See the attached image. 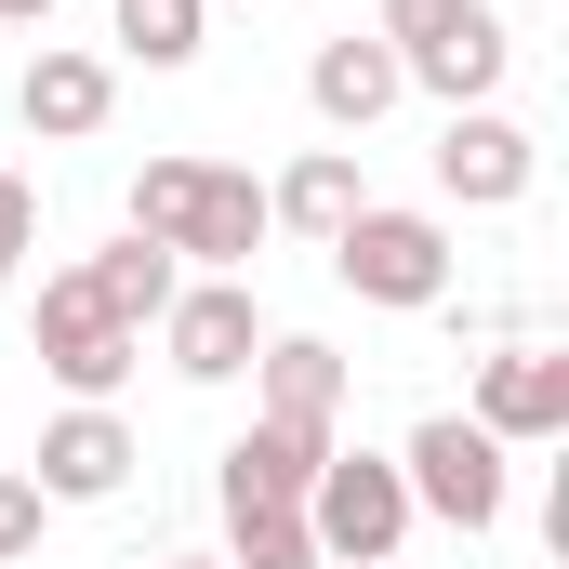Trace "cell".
Masks as SVG:
<instances>
[{"instance_id":"cell-5","label":"cell","mask_w":569,"mask_h":569,"mask_svg":"<svg viewBox=\"0 0 569 569\" xmlns=\"http://www.w3.org/2000/svg\"><path fill=\"white\" fill-rule=\"evenodd\" d=\"M133 358H146V331H120V318L80 291V266H67V279H40V371H53L80 411H107V398L133 385Z\"/></svg>"},{"instance_id":"cell-23","label":"cell","mask_w":569,"mask_h":569,"mask_svg":"<svg viewBox=\"0 0 569 569\" xmlns=\"http://www.w3.org/2000/svg\"><path fill=\"white\" fill-rule=\"evenodd\" d=\"M146 569H226V557H146Z\"/></svg>"},{"instance_id":"cell-6","label":"cell","mask_w":569,"mask_h":569,"mask_svg":"<svg viewBox=\"0 0 569 569\" xmlns=\"http://www.w3.org/2000/svg\"><path fill=\"white\" fill-rule=\"evenodd\" d=\"M159 345H172V371H186V385H239V371H252V345H266L252 279H186L172 305H159Z\"/></svg>"},{"instance_id":"cell-17","label":"cell","mask_w":569,"mask_h":569,"mask_svg":"<svg viewBox=\"0 0 569 569\" xmlns=\"http://www.w3.org/2000/svg\"><path fill=\"white\" fill-rule=\"evenodd\" d=\"M226 569H331L305 503H226Z\"/></svg>"},{"instance_id":"cell-9","label":"cell","mask_w":569,"mask_h":569,"mask_svg":"<svg viewBox=\"0 0 569 569\" xmlns=\"http://www.w3.org/2000/svg\"><path fill=\"white\" fill-rule=\"evenodd\" d=\"M107 107H120V67H107V53H80V40H40V53H27V80H13V120H27L40 146L107 133Z\"/></svg>"},{"instance_id":"cell-11","label":"cell","mask_w":569,"mask_h":569,"mask_svg":"<svg viewBox=\"0 0 569 569\" xmlns=\"http://www.w3.org/2000/svg\"><path fill=\"white\" fill-rule=\"evenodd\" d=\"M331 450H345L331 425H266V411H252V437H226V477H212V490H226V503H305Z\"/></svg>"},{"instance_id":"cell-16","label":"cell","mask_w":569,"mask_h":569,"mask_svg":"<svg viewBox=\"0 0 569 569\" xmlns=\"http://www.w3.org/2000/svg\"><path fill=\"white\" fill-rule=\"evenodd\" d=\"M80 291H93L120 331H159V305L186 291V266H172L159 239H107V252H80Z\"/></svg>"},{"instance_id":"cell-8","label":"cell","mask_w":569,"mask_h":569,"mask_svg":"<svg viewBox=\"0 0 569 569\" xmlns=\"http://www.w3.org/2000/svg\"><path fill=\"white\" fill-rule=\"evenodd\" d=\"M530 172H543V146L517 133L503 107H450V133H437V199H463V212H517Z\"/></svg>"},{"instance_id":"cell-22","label":"cell","mask_w":569,"mask_h":569,"mask_svg":"<svg viewBox=\"0 0 569 569\" xmlns=\"http://www.w3.org/2000/svg\"><path fill=\"white\" fill-rule=\"evenodd\" d=\"M40 13H53V0H0V27H40Z\"/></svg>"},{"instance_id":"cell-10","label":"cell","mask_w":569,"mask_h":569,"mask_svg":"<svg viewBox=\"0 0 569 569\" xmlns=\"http://www.w3.org/2000/svg\"><path fill=\"white\" fill-rule=\"evenodd\" d=\"M133 463H146V450H133V425H120V411H80V398H67V411L40 425V463H27V490H40V503H107Z\"/></svg>"},{"instance_id":"cell-1","label":"cell","mask_w":569,"mask_h":569,"mask_svg":"<svg viewBox=\"0 0 569 569\" xmlns=\"http://www.w3.org/2000/svg\"><path fill=\"white\" fill-rule=\"evenodd\" d=\"M133 239H159V252L199 266V279H252V252H266V186H252L239 159H146L133 172Z\"/></svg>"},{"instance_id":"cell-2","label":"cell","mask_w":569,"mask_h":569,"mask_svg":"<svg viewBox=\"0 0 569 569\" xmlns=\"http://www.w3.org/2000/svg\"><path fill=\"white\" fill-rule=\"evenodd\" d=\"M331 279L358 291V305H385V318H425V305H450V226L358 199V226L331 239Z\"/></svg>"},{"instance_id":"cell-12","label":"cell","mask_w":569,"mask_h":569,"mask_svg":"<svg viewBox=\"0 0 569 569\" xmlns=\"http://www.w3.org/2000/svg\"><path fill=\"white\" fill-rule=\"evenodd\" d=\"M398 93H411V80H398V53H385V40H358V27H345V40H318V67H305V107H318L331 133H371Z\"/></svg>"},{"instance_id":"cell-3","label":"cell","mask_w":569,"mask_h":569,"mask_svg":"<svg viewBox=\"0 0 569 569\" xmlns=\"http://www.w3.org/2000/svg\"><path fill=\"white\" fill-rule=\"evenodd\" d=\"M305 530H318L331 569H385L411 543V477H398V450H331L318 490H305Z\"/></svg>"},{"instance_id":"cell-7","label":"cell","mask_w":569,"mask_h":569,"mask_svg":"<svg viewBox=\"0 0 569 569\" xmlns=\"http://www.w3.org/2000/svg\"><path fill=\"white\" fill-rule=\"evenodd\" d=\"M463 425L503 437V450H543V437H569V358H557V345H503V358H477Z\"/></svg>"},{"instance_id":"cell-19","label":"cell","mask_w":569,"mask_h":569,"mask_svg":"<svg viewBox=\"0 0 569 569\" xmlns=\"http://www.w3.org/2000/svg\"><path fill=\"white\" fill-rule=\"evenodd\" d=\"M27 252H40V186H27V172H0V291L27 279Z\"/></svg>"},{"instance_id":"cell-20","label":"cell","mask_w":569,"mask_h":569,"mask_svg":"<svg viewBox=\"0 0 569 569\" xmlns=\"http://www.w3.org/2000/svg\"><path fill=\"white\" fill-rule=\"evenodd\" d=\"M463 13H477V0H385V27H371V40H385V53H425V40L463 27Z\"/></svg>"},{"instance_id":"cell-15","label":"cell","mask_w":569,"mask_h":569,"mask_svg":"<svg viewBox=\"0 0 569 569\" xmlns=\"http://www.w3.org/2000/svg\"><path fill=\"white\" fill-rule=\"evenodd\" d=\"M252 385H266V425H331L345 411V358L318 331H266L252 345Z\"/></svg>"},{"instance_id":"cell-4","label":"cell","mask_w":569,"mask_h":569,"mask_svg":"<svg viewBox=\"0 0 569 569\" xmlns=\"http://www.w3.org/2000/svg\"><path fill=\"white\" fill-rule=\"evenodd\" d=\"M398 477H411V517L503 530V437H477L463 411H425V425H411V450H398Z\"/></svg>"},{"instance_id":"cell-14","label":"cell","mask_w":569,"mask_h":569,"mask_svg":"<svg viewBox=\"0 0 569 569\" xmlns=\"http://www.w3.org/2000/svg\"><path fill=\"white\" fill-rule=\"evenodd\" d=\"M358 199H371V186H358V146H305L279 186H266V226H305V239L331 252V239L358 226Z\"/></svg>"},{"instance_id":"cell-13","label":"cell","mask_w":569,"mask_h":569,"mask_svg":"<svg viewBox=\"0 0 569 569\" xmlns=\"http://www.w3.org/2000/svg\"><path fill=\"white\" fill-rule=\"evenodd\" d=\"M503 67H517V40H503V13H490V0H477V13L450 27V40L398 53V80H425L437 107H490V93H503Z\"/></svg>"},{"instance_id":"cell-21","label":"cell","mask_w":569,"mask_h":569,"mask_svg":"<svg viewBox=\"0 0 569 569\" xmlns=\"http://www.w3.org/2000/svg\"><path fill=\"white\" fill-rule=\"evenodd\" d=\"M40 517H53V503H40V490H27V477L0 463V569H13L27 543H40Z\"/></svg>"},{"instance_id":"cell-18","label":"cell","mask_w":569,"mask_h":569,"mask_svg":"<svg viewBox=\"0 0 569 569\" xmlns=\"http://www.w3.org/2000/svg\"><path fill=\"white\" fill-rule=\"evenodd\" d=\"M199 27H212V0H120L107 13V40L133 67H199Z\"/></svg>"}]
</instances>
